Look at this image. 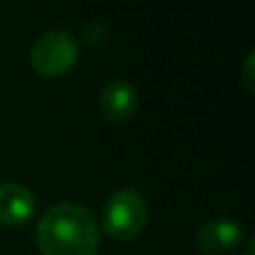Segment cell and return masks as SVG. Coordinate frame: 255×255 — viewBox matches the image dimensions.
<instances>
[{
  "mask_svg": "<svg viewBox=\"0 0 255 255\" xmlns=\"http://www.w3.org/2000/svg\"><path fill=\"white\" fill-rule=\"evenodd\" d=\"M83 36L90 45H99L103 40V36H106V27L101 22H90V25H85Z\"/></svg>",
  "mask_w": 255,
  "mask_h": 255,
  "instance_id": "obj_7",
  "label": "cell"
},
{
  "mask_svg": "<svg viewBox=\"0 0 255 255\" xmlns=\"http://www.w3.org/2000/svg\"><path fill=\"white\" fill-rule=\"evenodd\" d=\"M29 61L38 74L61 76L79 61V43L65 29L45 31L40 38H36L29 52Z\"/></svg>",
  "mask_w": 255,
  "mask_h": 255,
  "instance_id": "obj_3",
  "label": "cell"
},
{
  "mask_svg": "<svg viewBox=\"0 0 255 255\" xmlns=\"http://www.w3.org/2000/svg\"><path fill=\"white\" fill-rule=\"evenodd\" d=\"M242 226L233 220H211L197 231V247L206 255H226L242 240Z\"/></svg>",
  "mask_w": 255,
  "mask_h": 255,
  "instance_id": "obj_5",
  "label": "cell"
},
{
  "mask_svg": "<svg viewBox=\"0 0 255 255\" xmlns=\"http://www.w3.org/2000/svg\"><path fill=\"white\" fill-rule=\"evenodd\" d=\"M36 240L43 255H97V217L81 204H56L40 217Z\"/></svg>",
  "mask_w": 255,
  "mask_h": 255,
  "instance_id": "obj_1",
  "label": "cell"
},
{
  "mask_svg": "<svg viewBox=\"0 0 255 255\" xmlns=\"http://www.w3.org/2000/svg\"><path fill=\"white\" fill-rule=\"evenodd\" d=\"M244 83H247L249 90L253 88V52H249L247 65H244Z\"/></svg>",
  "mask_w": 255,
  "mask_h": 255,
  "instance_id": "obj_8",
  "label": "cell"
},
{
  "mask_svg": "<svg viewBox=\"0 0 255 255\" xmlns=\"http://www.w3.org/2000/svg\"><path fill=\"white\" fill-rule=\"evenodd\" d=\"M36 211V197L27 186L16 181L0 184V222L9 226H18L27 222Z\"/></svg>",
  "mask_w": 255,
  "mask_h": 255,
  "instance_id": "obj_6",
  "label": "cell"
},
{
  "mask_svg": "<svg viewBox=\"0 0 255 255\" xmlns=\"http://www.w3.org/2000/svg\"><path fill=\"white\" fill-rule=\"evenodd\" d=\"M99 108L108 121L124 124L139 108V92L128 81H110L99 94Z\"/></svg>",
  "mask_w": 255,
  "mask_h": 255,
  "instance_id": "obj_4",
  "label": "cell"
},
{
  "mask_svg": "<svg viewBox=\"0 0 255 255\" xmlns=\"http://www.w3.org/2000/svg\"><path fill=\"white\" fill-rule=\"evenodd\" d=\"M103 231L117 240H132L148 224V202L134 188H121L106 199L101 211Z\"/></svg>",
  "mask_w": 255,
  "mask_h": 255,
  "instance_id": "obj_2",
  "label": "cell"
},
{
  "mask_svg": "<svg viewBox=\"0 0 255 255\" xmlns=\"http://www.w3.org/2000/svg\"><path fill=\"white\" fill-rule=\"evenodd\" d=\"M253 249H255V242H253V240H249L247 249H244V255H253Z\"/></svg>",
  "mask_w": 255,
  "mask_h": 255,
  "instance_id": "obj_9",
  "label": "cell"
}]
</instances>
